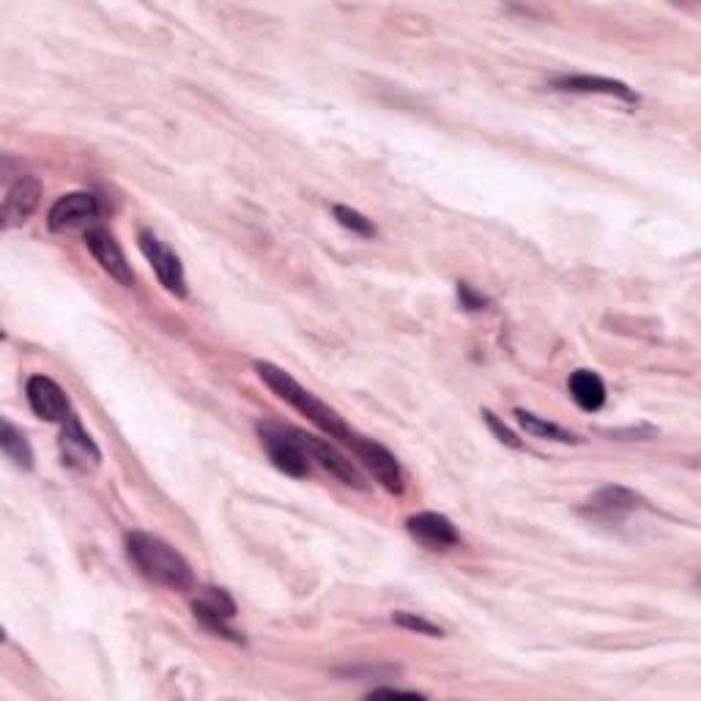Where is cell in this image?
<instances>
[{"label": "cell", "instance_id": "obj_1", "mask_svg": "<svg viewBox=\"0 0 701 701\" xmlns=\"http://www.w3.org/2000/svg\"><path fill=\"white\" fill-rule=\"evenodd\" d=\"M126 554H129L132 565L140 571V576L148 578V582L174 592H189L195 586L189 562L157 534L129 532L126 534Z\"/></svg>", "mask_w": 701, "mask_h": 701}, {"label": "cell", "instance_id": "obj_2", "mask_svg": "<svg viewBox=\"0 0 701 701\" xmlns=\"http://www.w3.org/2000/svg\"><path fill=\"white\" fill-rule=\"evenodd\" d=\"M255 373L258 378H261L263 384H266L269 389H272L274 395H278L280 400H285V404L293 406L302 417H307L310 422L315 425V428H321L324 433H329L332 439H341L343 444L350 439V433L354 430L348 428L346 422H343V417L337 414L335 409H329V406L324 404V400L315 398L310 389H304L302 384L296 381V378L291 376V373H285L283 367L272 365V362H255Z\"/></svg>", "mask_w": 701, "mask_h": 701}, {"label": "cell", "instance_id": "obj_3", "mask_svg": "<svg viewBox=\"0 0 701 701\" xmlns=\"http://www.w3.org/2000/svg\"><path fill=\"white\" fill-rule=\"evenodd\" d=\"M258 436H261V447L283 474L304 480L310 474V456L304 450L302 439H299L296 428H285L278 422H261L258 425Z\"/></svg>", "mask_w": 701, "mask_h": 701}, {"label": "cell", "instance_id": "obj_4", "mask_svg": "<svg viewBox=\"0 0 701 701\" xmlns=\"http://www.w3.org/2000/svg\"><path fill=\"white\" fill-rule=\"evenodd\" d=\"M346 444L354 450V456L359 458L362 467L376 477V482H381V488H387V491L395 493V496H400V493L406 491L404 469H400L398 458H395L387 447L378 444V441L373 439H365V436L359 433H350Z\"/></svg>", "mask_w": 701, "mask_h": 701}, {"label": "cell", "instance_id": "obj_5", "mask_svg": "<svg viewBox=\"0 0 701 701\" xmlns=\"http://www.w3.org/2000/svg\"><path fill=\"white\" fill-rule=\"evenodd\" d=\"M192 611H195V619H198L203 628H209L211 634L222 636V639H228V641L244 644L239 630H236L231 625L233 617H236V603L226 589H217V586H203V589L198 592V597H195Z\"/></svg>", "mask_w": 701, "mask_h": 701}, {"label": "cell", "instance_id": "obj_6", "mask_svg": "<svg viewBox=\"0 0 701 701\" xmlns=\"http://www.w3.org/2000/svg\"><path fill=\"white\" fill-rule=\"evenodd\" d=\"M137 247H140V252L146 255V261L151 263L154 274L159 278L163 289L174 293L176 299L187 296V278H184V266L181 261H178L176 252L170 250V247L165 244L157 233L146 231V228L137 233Z\"/></svg>", "mask_w": 701, "mask_h": 701}, {"label": "cell", "instance_id": "obj_7", "mask_svg": "<svg viewBox=\"0 0 701 701\" xmlns=\"http://www.w3.org/2000/svg\"><path fill=\"white\" fill-rule=\"evenodd\" d=\"M59 450L63 458V467L74 471H94L102 461L100 447H96V441L91 439L88 430L83 428V422H80L74 414L66 419V422H63Z\"/></svg>", "mask_w": 701, "mask_h": 701}, {"label": "cell", "instance_id": "obj_8", "mask_svg": "<svg viewBox=\"0 0 701 701\" xmlns=\"http://www.w3.org/2000/svg\"><path fill=\"white\" fill-rule=\"evenodd\" d=\"M28 406L44 422H66L72 417V404H69L66 393L48 376H31L25 384Z\"/></svg>", "mask_w": 701, "mask_h": 701}, {"label": "cell", "instance_id": "obj_9", "mask_svg": "<svg viewBox=\"0 0 701 701\" xmlns=\"http://www.w3.org/2000/svg\"><path fill=\"white\" fill-rule=\"evenodd\" d=\"M85 247H88L91 255L96 258L102 272H107L118 285L129 289L135 274H132V266L126 263V255L124 250H121L116 236L105 231V228H91V231H85Z\"/></svg>", "mask_w": 701, "mask_h": 701}, {"label": "cell", "instance_id": "obj_10", "mask_svg": "<svg viewBox=\"0 0 701 701\" xmlns=\"http://www.w3.org/2000/svg\"><path fill=\"white\" fill-rule=\"evenodd\" d=\"M299 439H302L304 450H307L310 461H318L321 469H326L329 474H335L337 480L346 482V485L356 488V491H365V477L359 474V469L348 461L343 452H337V447H332L329 441L318 439V436H310L299 430Z\"/></svg>", "mask_w": 701, "mask_h": 701}, {"label": "cell", "instance_id": "obj_11", "mask_svg": "<svg viewBox=\"0 0 701 701\" xmlns=\"http://www.w3.org/2000/svg\"><path fill=\"white\" fill-rule=\"evenodd\" d=\"M639 504H641L639 493H634L630 488L608 485V488H600V491H597L595 496L584 504L582 513L595 521H603V524H619V521H622L625 515L634 513Z\"/></svg>", "mask_w": 701, "mask_h": 701}, {"label": "cell", "instance_id": "obj_12", "mask_svg": "<svg viewBox=\"0 0 701 701\" xmlns=\"http://www.w3.org/2000/svg\"><path fill=\"white\" fill-rule=\"evenodd\" d=\"M100 217V200L91 192H69L61 195L48 215L50 231H69V228L85 226Z\"/></svg>", "mask_w": 701, "mask_h": 701}, {"label": "cell", "instance_id": "obj_13", "mask_svg": "<svg viewBox=\"0 0 701 701\" xmlns=\"http://www.w3.org/2000/svg\"><path fill=\"white\" fill-rule=\"evenodd\" d=\"M39 200H42V184L33 176H20L9 189H6L3 198V228L22 226V222L31 220L33 211L39 209Z\"/></svg>", "mask_w": 701, "mask_h": 701}, {"label": "cell", "instance_id": "obj_14", "mask_svg": "<svg viewBox=\"0 0 701 701\" xmlns=\"http://www.w3.org/2000/svg\"><path fill=\"white\" fill-rule=\"evenodd\" d=\"M406 529L414 540L425 543L433 551L452 548V545L461 543V534H458L456 524H452L447 515L441 513H417L406 521Z\"/></svg>", "mask_w": 701, "mask_h": 701}, {"label": "cell", "instance_id": "obj_15", "mask_svg": "<svg viewBox=\"0 0 701 701\" xmlns=\"http://www.w3.org/2000/svg\"><path fill=\"white\" fill-rule=\"evenodd\" d=\"M556 91H565V94H606L617 96L625 102H639V94L634 88H628L625 83L611 77H592V74H565V77H556L554 83Z\"/></svg>", "mask_w": 701, "mask_h": 701}, {"label": "cell", "instance_id": "obj_16", "mask_svg": "<svg viewBox=\"0 0 701 701\" xmlns=\"http://www.w3.org/2000/svg\"><path fill=\"white\" fill-rule=\"evenodd\" d=\"M567 387H571V398L576 400L578 409L600 411L606 404V384L595 370H576Z\"/></svg>", "mask_w": 701, "mask_h": 701}, {"label": "cell", "instance_id": "obj_17", "mask_svg": "<svg viewBox=\"0 0 701 701\" xmlns=\"http://www.w3.org/2000/svg\"><path fill=\"white\" fill-rule=\"evenodd\" d=\"M0 450H3V456L9 458L17 469H33L31 444H28L25 436H22L11 422H3V428H0Z\"/></svg>", "mask_w": 701, "mask_h": 701}, {"label": "cell", "instance_id": "obj_18", "mask_svg": "<svg viewBox=\"0 0 701 701\" xmlns=\"http://www.w3.org/2000/svg\"><path fill=\"white\" fill-rule=\"evenodd\" d=\"M515 419H519V425L526 430V433L537 436V439L562 441V444H578L576 433H571V430L559 428V425L554 422H545L543 417H534V414H529L524 409H515Z\"/></svg>", "mask_w": 701, "mask_h": 701}, {"label": "cell", "instance_id": "obj_19", "mask_svg": "<svg viewBox=\"0 0 701 701\" xmlns=\"http://www.w3.org/2000/svg\"><path fill=\"white\" fill-rule=\"evenodd\" d=\"M332 215H335V220L341 222L346 231L362 236V239H373V236L378 233V228L373 226V220H367L362 211L350 209V206H335V209H332Z\"/></svg>", "mask_w": 701, "mask_h": 701}, {"label": "cell", "instance_id": "obj_20", "mask_svg": "<svg viewBox=\"0 0 701 701\" xmlns=\"http://www.w3.org/2000/svg\"><path fill=\"white\" fill-rule=\"evenodd\" d=\"M393 622L398 625V628L411 630V634L430 636V639H441V636H444V630H441L439 625L428 622V619L417 617V614H409V611H395V614H393Z\"/></svg>", "mask_w": 701, "mask_h": 701}, {"label": "cell", "instance_id": "obj_21", "mask_svg": "<svg viewBox=\"0 0 701 701\" xmlns=\"http://www.w3.org/2000/svg\"><path fill=\"white\" fill-rule=\"evenodd\" d=\"M482 419H485L488 422V428L493 430V436H496L499 441H502V444H508V447H513V450H521V447H524V441L519 439V436L513 433V430L508 428V425L502 422V419L496 417V414L493 411H482Z\"/></svg>", "mask_w": 701, "mask_h": 701}, {"label": "cell", "instance_id": "obj_22", "mask_svg": "<svg viewBox=\"0 0 701 701\" xmlns=\"http://www.w3.org/2000/svg\"><path fill=\"white\" fill-rule=\"evenodd\" d=\"M458 302H461V307L469 310V313H480V310L488 307V299L482 296L480 291L471 289L469 283H458Z\"/></svg>", "mask_w": 701, "mask_h": 701}, {"label": "cell", "instance_id": "obj_23", "mask_svg": "<svg viewBox=\"0 0 701 701\" xmlns=\"http://www.w3.org/2000/svg\"><path fill=\"white\" fill-rule=\"evenodd\" d=\"M370 697H422V693L400 691V688H376V691H370Z\"/></svg>", "mask_w": 701, "mask_h": 701}]
</instances>
